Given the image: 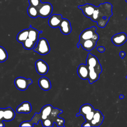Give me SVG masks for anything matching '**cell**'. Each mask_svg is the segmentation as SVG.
Returning <instances> with one entry per match:
<instances>
[{"label": "cell", "instance_id": "1", "mask_svg": "<svg viewBox=\"0 0 127 127\" xmlns=\"http://www.w3.org/2000/svg\"><path fill=\"white\" fill-rule=\"evenodd\" d=\"M112 9L113 5L109 2L101 3L98 6H95L90 19L96 22L100 28H104L113 15Z\"/></svg>", "mask_w": 127, "mask_h": 127}, {"label": "cell", "instance_id": "2", "mask_svg": "<svg viewBox=\"0 0 127 127\" xmlns=\"http://www.w3.org/2000/svg\"><path fill=\"white\" fill-rule=\"evenodd\" d=\"M86 64L89 69L88 81L90 84L98 80L100 74L102 71V68L98 58L94 55L89 53L86 61Z\"/></svg>", "mask_w": 127, "mask_h": 127}, {"label": "cell", "instance_id": "3", "mask_svg": "<svg viewBox=\"0 0 127 127\" xmlns=\"http://www.w3.org/2000/svg\"><path fill=\"white\" fill-rule=\"evenodd\" d=\"M95 111L96 110L94 109L93 106L91 104H84L80 107L79 112L76 114V116H82L85 120V122L90 123L93 117Z\"/></svg>", "mask_w": 127, "mask_h": 127}, {"label": "cell", "instance_id": "4", "mask_svg": "<svg viewBox=\"0 0 127 127\" xmlns=\"http://www.w3.org/2000/svg\"><path fill=\"white\" fill-rule=\"evenodd\" d=\"M96 30L97 28L95 26H92L84 30L79 35V40L78 43H79L84 40L92 39L98 41L99 38V36L98 34L96 33Z\"/></svg>", "mask_w": 127, "mask_h": 127}, {"label": "cell", "instance_id": "5", "mask_svg": "<svg viewBox=\"0 0 127 127\" xmlns=\"http://www.w3.org/2000/svg\"><path fill=\"white\" fill-rule=\"evenodd\" d=\"M35 45L34 51L41 55H46L49 53L51 49L48 40L45 38H41Z\"/></svg>", "mask_w": 127, "mask_h": 127}, {"label": "cell", "instance_id": "6", "mask_svg": "<svg viewBox=\"0 0 127 127\" xmlns=\"http://www.w3.org/2000/svg\"><path fill=\"white\" fill-rule=\"evenodd\" d=\"M63 111L57 108H53L50 115L49 116L48 118L51 120L52 123H56L58 127H64V120L63 118H60L59 115L62 113Z\"/></svg>", "mask_w": 127, "mask_h": 127}, {"label": "cell", "instance_id": "7", "mask_svg": "<svg viewBox=\"0 0 127 127\" xmlns=\"http://www.w3.org/2000/svg\"><path fill=\"white\" fill-rule=\"evenodd\" d=\"M39 16L42 18L49 17L53 11V6L49 2H42L38 7Z\"/></svg>", "mask_w": 127, "mask_h": 127}, {"label": "cell", "instance_id": "8", "mask_svg": "<svg viewBox=\"0 0 127 127\" xmlns=\"http://www.w3.org/2000/svg\"><path fill=\"white\" fill-rule=\"evenodd\" d=\"M32 83L33 81L31 78H26L24 77H18L14 80V85L16 88L21 91L26 90Z\"/></svg>", "mask_w": 127, "mask_h": 127}, {"label": "cell", "instance_id": "9", "mask_svg": "<svg viewBox=\"0 0 127 127\" xmlns=\"http://www.w3.org/2000/svg\"><path fill=\"white\" fill-rule=\"evenodd\" d=\"M35 68L37 72L40 75H45L47 73L49 70L48 64L41 59H39L36 61Z\"/></svg>", "mask_w": 127, "mask_h": 127}, {"label": "cell", "instance_id": "10", "mask_svg": "<svg viewBox=\"0 0 127 127\" xmlns=\"http://www.w3.org/2000/svg\"><path fill=\"white\" fill-rule=\"evenodd\" d=\"M112 43L117 46L123 45L127 41V35L125 32H121L116 34L111 39Z\"/></svg>", "mask_w": 127, "mask_h": 127}, {"label": "cell", "instance_id": "11", "mask_svg": "<svg viewBox=\"0 0 127 127\" xmlns=\"http://www.w3.org/2000/svg\"><path fill=\"white\" fill-rule=\"evenodd\" d=\"M104 119V116L102 112L99 110H96L92 120L90 124L91 127H99L102 123Z\"/></svg>", "mask_w": 127, "mask_h": 127}, {"label": "cell", "instance_id": "12", "mask_svg": "<svg viewBox=\"0 0 127 127\" xmlns=\"http://www.w3.org/2000/svg\"><path fill=\"white\" fill-rule=\"evenodd\" d=\"M63 18L62 14H54L51 15L48 20V24L52 28H58L59 27Z\"/></svg>", "mask_w": 127, "mask_h": 127}, {"label": "cell", "instance_id": "13", "mask_svg": "<svg viewBox=\"0 0 127 127\" xmlns=\"http://www.w3.org/2000/svg\"><path fill=\"white\" fill-rule=\"evenodd\" d=\"M59 27L62 33L64 35L70 34L72 30L70 22L66 18H63Z\"/></svg>", "mask_w": 127, "mask_h": 127}, {"label": "cell", "instance_id": "14", "mask_svg": "<svg viewBox=\"0 0 127 127\" xmlns=\"http://www.w3.org/2000/svg\"><path fill=\"white\" fill-rule=\"evenodd\" d=\"M97 41L94 39H89L84 40L79 43L77 44V47L79 48V46H81L82 48L86 51H90L93 50L96 46Z\"/></svg>", "mask_w": 127, "mask_h": 127}, {"label": "cell", "instance_id": "15", "mask_svg": "<svg viewBox=\"0 0 127 127\" xmlns=\"http://www.w3.org/2000/svg\"><path fill=\"white\" fill-rule=\"evenodd\" d=\"M77 73L78 76L82 80L88 79L89 69L86 64H81L77 67Z\"/></svg>", "mask_w": 127, "mask_h": 127}, {"label": "cell", "instance_id": "16", "mask_svg": "<svg viewBox=\"0 0 127 127\" xmlns=\"http://www.w3.org/2000/svg\"><path fill=\"white\" fill-rule=\"evenodd\" d=\"M32 111V106L31 103L28 101H24L17 106L16 111L17 113L28 114Z\"/></svg>", "mask_w": 127, "mask_h": 127}, {"label": "cell", "instance_id": "17", "mask_svg": "<svg viewBox=\"0 0 127 127\" xmlns=\"http://www.w3.org/2000/svg\"><path fill=\"white\" fill-rule=\"evenodd\" d=\"M38 85L40 88L44 91L49 90L52 87L50 79L45 76H42L39 79Z\"/></svg>", "mask_w": 127, "mask_h": 127}, {"label": "cell", "instance_id": "18", "mask_svg": "<svg viewBox=\"0 0 127 127\" xmlns=\"http://www.w3.org/2000/svg\"><path fill=\"white\" fill-rule=\"evenodd\" d=\"M29 33H28V38L33 41L35 44L38 41L39 34L42 33V31H39L37 29L33 28L31 25H30L29 28H28Z\"/></svg>", "mask_w": 127, "mask_h": 127}, {"label": "cell", "instance_id": "19", "mask_svg": "<svg viewBox=\"0 0 127 127\" xmlns=\"http://www.w3.org/2000/svg\"><path fill=\"white\" fill-rule=\"evenodd\" d=\"M15 117V113L14 110L10 107L4 108L3 118L4 121L9 122L13 120Z\"/></svg>", "mask_w": 127, "mask_h": 127}, {"label": "cell", "instance_id": "20", "mask_svg": "<svg viewBox=\"0 0 127 127\" xmlns=\"http://www.w3.org/2000/svg\"><path fill=\"white\" fill-rule=\"evenodd\" d=\"M53 108L54 107L50 104L45 105L42 108L40 112L41 117V121L48 118Z\"/></svg>", "mask_w": 127, "mask_h": 127}, {"label": "cell", "instance_id": "21", "mask_svg": "<svg viewBox=\"0 0 127 127\" xmlns=\"http://www.w3.org/2000/svg\"><path fill=\"white\" fill-rule=\"evenodd\" d=\"M28 29H24L20 31L17 35L16 40L18 42L22 44V43L28 38Z\"/></svg>", "mask_w": 127, "mask_h": 127}, {"label": "cell", "instance_id": "22", "mask_svg": "<svg viewBox=\"0 0 127 127\" xmlns=\"http://www.w3.org/2000/svg\"><path fill=\"white\" fill-rule=\"evenodd\" d=\"M27 11L28 15L31 18H35L39 16L38 8L35 6L29 5L27 8Z\"/></svg>", "mask_w": 127, "mask_h": 127}, {"label": "cell", "instance_id": "23", "mask_svg": "<svg viewBox=\"0 0 127 127\" xmlns=\"http://www.w3.org/2000/svg\"><path fill=\"white\" fill-rule=\"evenodd\" d=\"M22 45H23V48L25 49L30 50L33 49L34 48L35 43L33 41H32L31 40H30L28 38L25 41H24L22 43Z\"/></svg>", "mask_w": 127, "mask_h": 127}, {"label": "cell", "instance_id": "24", "mask_svg": "<svg viewBox=\"0 0 127 127\" xmlns=\"http://www.w3.org/2000/svg\"><path fill=\"white\" fill-rule=\"evenodd\" d=\"M39 121H41V115L39 113H35L34 116L32 118L31 121H28V122L29 123L31 127H33L34 125L38 124V122Z\"/></svg>", "mask_w": 127, "mask_h": 127}, {"label": "cell", "instance_id": "25", "mask_svg": "<svg viewBox=\"0 0 127 127\" xmlns=\"http://www.w3.org/2000/svg\"><path fill=\"white\" fill-rule=\"evenodd\" d=\"M8 58V54L6 50L0 46V63L4 62Z\"/></svg>", "mask_w": 127, "mask_h": 127}, {"label": "cell", "instance_id": "26", "mask_svg": "<svg viewBox=\"0 0 127 127\" xmlns=\"http://www.w3.org/2000/svg\"><path fill=\"white\" fill-rule=\"evenodd\" d=\"M29 5H33L36 7L37 8L42 3L41 0H28Z\"/></svg>", "mask_w": 127, "mask_h": 127}, {"label": "cell", "instance_id": "27", "mask_svg": "<svg viewBox=\"0 0 127 127\" xmlns=\"http://www.w3.org/2000/svg\"><path fill=\"white\" fill-rule=\"evenodd\" d=\"M43 127H53V123L50 119L47 118L46 119L41 121Z\"/></svg>", "mask_w": 127, "mask_h": 127}, {"label": "cell", "instance_id": "28", "mask_svg": "<svg viewBox=\"0 0 127 127\" xmlns=\"http://www.w3.org/2000/svg\"><path fill=\"white\" fill-rule=\"evenodd\" d=\"M3 112L4 108H0V127H4V124L3 123V121H4Z\"/></svg>", "mask_w": 127, "mask_h": 127}, {"label": "cell", "instance_id": "29", "mask_svg": "<svg viewBox=\"0 0 127 127\" xmlns=\"http://www.w3.org/2000/svg\"><path fill=\"white\" fill-rule=\"evenodd\" d=\"M97 50L98 51H99L100 52L102 53V52H104L105 51V48L104 47H98L97 48Z\"/></svg>", "mask_w": 127, "mask_h": 127}, {"label": "cell", "instance_id": "30", "mask_svg": "<svg viewBox=\"0 0 127 127\" xmlns=\"http://www.w3.org/2000/svg\"><path fill=\"white\" fill-rule=\"evenodd\" d=\"M126 56V53L125 52L121 51L120 52V56L122 59H123Z\"/></svg>", "mask_w": 127, "mask_h": 127}, {"label": "cell", "instance_id": "31", "mask_svg": "<svg viewBox=\"0 0 127 127\" xmlns=\"http://www.w3.org/2000/svg\"><path fill=\"white\" fill-rule=\"evenodd\" d=\"M120 99H123L124 98V96L123 95H122V94H121V95H120Z\"/></svg>", "mask_w": 127, "mask_h": 127}, {"label": "cell", "instance_id": "32", "mask_svg": "<svg viewBox=\"0 0 127 127\" xmlns=\"http://www.w3.org/2000/svg\"><path fill=\"white\" fill-rule=\"evenodd\" d=\"M126 78H127V76H126Z\"/></svg>", "mask_w": 127, "mask_h": 127}, {"label": "cell", "instance_id": "33", "mask_svg": "<svg viewBox=\"0 0 127 127\" xmlns=\"http://www.w3.org/2000/svg\"><path fill=\"white\" fill-rule=\"evenodd\" d=\"M126 1L127 2V0H126Z\"/></svg>", "mask_w": 127, "mask_h": 127}, {"label": "cell", "instance_id": "34", "mask_svg": "<svg viewBox=\"0 0 127 127\" xmlns=\"http://www.w3.org/2000/svg\"></svg>", "mask_w": 127, "mask_h": 127}]
</instances>
